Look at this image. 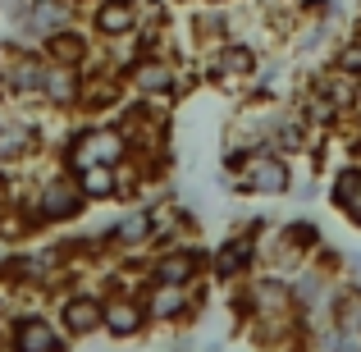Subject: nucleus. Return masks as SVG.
<instances>
[{
  "label": "nucleus",
  "instance_id": "obj_1",
  "mask_svg": "<svg viewBox=\"0 0 361 352\" xmlns=\"http://www.w3.org/2000/svg\"><path fill=\"white\" fill-rule=\"evenodd\" d=\"M270 220H247V229L229 233L215 252H206V274H211L220 289H238L261 270V229Z\"/></svg>",
  "mask_w": 361,
  "mask_h": 352
},
{
  "label": "nucleus",
  "instance_id": "obj_2",
  "mask_svg": "<svg viewBox=\"0 0 361 352\" xmlns=\"http://www.w3.org/2000/svg\"><path fill=\"white\" fill-rule=\"evenodd\" d=\"M224 183L238 197H288L293 193V160L270 151V147L247 151L243 165L233 174H224Z\"/></svg>",
  "mask_w": 361,
  "mask_h": 352
},
{
  "label": "nucleus",
  "instance_id": "obj_3",
  "mask_svg": "<svg viewBox=\"0 0 361 352\" xmlns=\"http://www.w3.org/2000/svg\"><path fill=\"white\" fill-rule=\"evenodd\" d=\"M211 279L202 284H147V298H142V307H147V320H156V325H188V320H197V311H202V289Z\"/></svg>",
  "mask_w": 361,
  "mask_h": 352
},
{
  "label": "nucleus",
  "instance_id": "obj_4",
  "mask_svg": "<svg viewBox=\"0 0 361 352\" xmlns=\"http://www.w3.org/2000/svg\"><path fill=\"white\" fill-rule=\"evenodd\" d=\"M128 83L147 101H169L183 92V69H178L174 55H142V60L128 64Z\"/></svg>",
  "mask_w": 361,
  "mask_h": 352
},
{
  "label": "nucleus",
  "instance_id": "obj_5",
  "mask_svg": "<svg viewBox=\"0 0 361 352\" xmlns=\"http://www.w3.org/2000/svg\"><path fill=\"white\" fill-rule=\"evenodd\" d=\"M128 156V138L119 128H82L69 147V165L87 169V165H123Z\"/></svg>",
  "mask_w": 361,
  "mask_h": 352
},
{
  "label": "nucleus",
  "instance_id": "obj_6",
  "mask_svg": "<svg viewBox=\"0 0 361 352\" xmlns=\"http://www.w3.org/2000/svg\"><path fill=\"white\" fill-rule=\"evenodd\" d=\"M206 279V252H197L192 243L183 247H165L156 252V261L147 265V284H202Z\"/></svg>",
  "mask_w": 361,
  "mask_h": 352
},
{
  "label": "nucleus",
  "instance_id": "obj_7",
  "mask_svg": "<svg viewBox=\"0 0 361 352\" xmlns=\"http://www.w3.org/2000/svg\"><path fill=\"white\" fill-rule=\"evenodd\" d=\"M147 325H151V320H147V307H142V298L115 293L110 302H101V329H106L110 339H119V344L137 339Z\"/></svg>",
  "mask_w": 361,
  "mask_h": 352
},
{
  "label": "nucleus",
  "instance_id": "obj_8",
  "mask_svg": "<svg viewBox=\"0 0 361 352\" xmlns=\"http://www.w3.org/2000/svg\"><path fill=\"white\" fill-rule=\"evenodd\" d=\"M92 23H97L101 37L119 42V37H133L142 28V5L137 0H101L97 14H92Z\"/></svg>",
  "mask_w": 361,
  "mask_h": 352
},
{
  "label": "nucleus",
  "instance_id": "obj_9",
  "mask_svg": "<svg viewBox=\"0 0 361 352\" xmlns=\"http://www.w3.org/2000/svg\"><path fill=\"white\" fill-rule=\"evenodd\" d=\"M82 188L78 178H51V183L42 188V202H37V211H42V220H73V215L82 211Z\"/></svg>",
  "mask_w": 361,
  "mask_h": 352
},
{
  "label": "nucleus",
  "instance_id": "obj_10",
  "mask_svg": "<svg viewBox=\"0 0 361 352\" xmlns=\"http://www.w3.org/2000/svg\"><path fill=\"white\" fill-rule=\"evenodd\" d=\"M60 325H64V334H73V339L97 334V329H101V298H92V293H73V298H64Z\"/></svg>",
  "mask_w": 361,
  "mask_h": 352
},
{
  "label": "nucleus",
  "instance_id": "obj_11",
  "mask_svg": "<svg viewBox=\"0 0 361 352\" xmlns=\"http://www.w3.org/2000/svg\"><path fill=\"white\" fill-rule=\"evenodd\" d=\"M64 339L46 316H18L14 320V352H60Z\"/></svg>",
  "mask_w": 361,
  "mask_h": 352
},
{
  "label": "nucleus",
  "instance_id": "obj_12",
  "mask_svg": "<svg viewBox=\"0 0 361 352\" xmlns=\"http://www.w3.org/2000/svg\"><path fill=\"white\" fill-rule=\"evenodd\" d=\"M325 197H329V206H334L338 215L353 211V206L361 202V165H357V160H343V165L329 169V188H325Z\"/></svg>",
  "mask_w": 361,
  "mask_h": 352
},
{
  "label": "nucleus",
  "instance_id": "obj_13",
  "mask_svg": "<svg viewBox=\"0 0 361 352\" xmlns=\"http://www.w3.org/2000/svg\"><path fill=\"white\" fill-rule=\"evenodd\" d=\"M311 83H316V87L325 92V97L334 101L343 115H361V110H357V78H353V73H343V69H334V64H325V69L311 73Z\"/></svg>",
  "mask_w": 361,
  "mask_h": 352
},
{
  "label": "nucleus",
  "instance_id": "obj_14",
  "mask_svg": "<svg viewBox=\"0 0 361 352\" xmlns=\"http://www.w3.org/2000/svg\"><path fill=\"white\" fill-rule=\"evenodd\" d=\"M42 97H51L55 106H73V101L82 97V69H69V64H46Z\"/></svg>",
  "mask_w": 361,
  "mask_h": 352
},
{
  "label": "nucleus",
  "instance_id": "obj_15",
  "mask_svg": "<svg viewBox=\"0 0 361 352\" xmlns=\"http://www.w3.org/2000/svg\"><path fill=\"white\" fill-rule=\"evenodd\" d=\"M73 178H78L87 202H110L119 193V165H87V169H73Z\"/></svg>",
  "mask_w": 361,
  "mask_h": 352
},
{
  "label": "nucleus",
  "instance_id": "obj_16",
  "mask_svg": "<svg viewBox=\"0 0 361 352\" xmlns=\"http://www.w3.org/2000/svg\"><path fill=\"white\" fill-rule=\"evenodd\" d=\"M46 60H51V64H69V69H82V60H87V42H82L73 28H64V32L46 37Z\"/></svg>",
  "mask_w": 361,
  "mask_h": 352
},
{
  "label": "nucleus",
  "instance_id": "obj_17",
  "mask_svg": "<svg viewBox=\"0 0 361 352\" xmlns=\"http://www.w3.org/2000/svg\"><path fill=\"white\" fill-rule=\"evenodd\" d=\"M27 23H32V32L55 37V32L69 28V5H64V0H37V5L27 9Z\"/></svg>",
  "mask_w": 361,
  "mask_h": 352
},
{
  "label": "nucleus",
  "instance_id": "obj_18",
  "mask_svg": "<svg viewBox=\"0 0 361 352\" xmlns=\"http://www.w3.org/2000/svg\"><path fill=\"white\" fill-rule=\"evenodd\" d=\"M279 229H283V238H288L302 256H307V261H311V252H316V247H325V233H320L316 220H283Z\"/></svg>",
  "mask_w": 361,
  "mask_h": 352
},
{
  "label": "nucleus",
  "instance_id": "obj_19",
  "mask_svg": "<svg viewBox=\"0 0 361 352\" xmlns=\"http://www.w3.org/2000/svg\"><path fill=\"white\" fill-rule=\"evenodd\" d=\"M329 64H334V69H343V73H353V78H361V32H348L343 42L334 46Z\"/></svg>",
  "mask_w": 361,
  "mask_h": 352
},
{
  "label": "nucleus",
  "instance_id": "obj_20",
  "mask_svg": "<svg viewBox=\"0 0 361 352\" xmlns=\"http://www.w3.org/2000/svg\"><path fill=\"white\" fill-rule=\"evenodd\" d=\"M32 151V133L18 123H0V160H18Z\"/></svg>",
  "mask_w": 361,
  "mask_h": 352
},
{
  "label": "nucleus",
  "instance_id": "obj_21",
  "mask_svg": "<svg viewBox=\"0 0 361 352\" xmlns=\"http://www.w3.org/2000/svg\"><path fill=\"white\" fill-rule=\"evenodd\" d=\"M357 110H361V78H357Z\"/></svg>",
  "mask_w": 361,
  "mask_h": 352
},
{
  "label": "nucleus",
  "instance_id": "obj_22",
  "mask_svg": "<svg viewBox=\"0 0 361 352\" xmlns=\"http://www.w3.org/2000/svg\"><path fill=\"white\" fill-rule=\"evenodd\" d=\"M211 5H233V0H211Z\"/></svg>",
  "mask_w": 361,
  "mask_h": 352
}]
</instances>
